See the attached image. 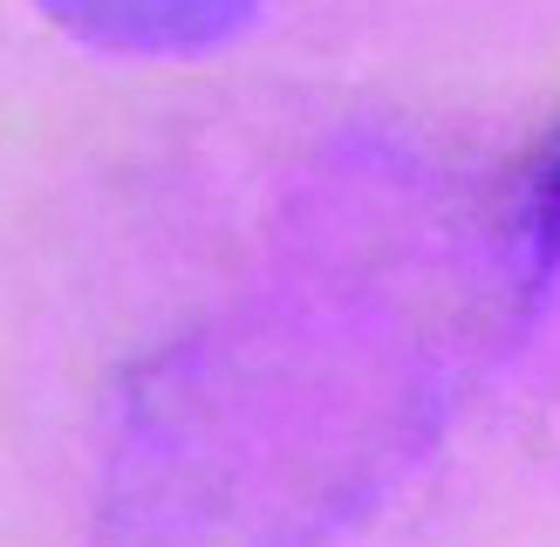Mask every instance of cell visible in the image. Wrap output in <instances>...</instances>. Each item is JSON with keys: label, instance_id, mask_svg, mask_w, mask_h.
Here are the masks:
<instances>
[{"label": "cell", "instance_id": "2", "mask_svg": "<svg viewBox=\"0 0 560 547\" xmlns=\"http://www.w3.org/2000/svg\"><path fill=\"white\" fill-rule=\"evenodd\" d=\"M526 219H534L540 254H553L560 246V124L547 137V151L534 158V172H526Z\"/></svg>", "mask_w": 560, "mask_h": 547}, {"label": "cell", "instance_id": "1", "mask_svg": "<svg viewBox=\"0 0 560 547\" xmlns=\"http://www.w3.org/2000/svg\"><path fill=\"white\" fill-rule=\"evenodd\" d=\"M75 42L109 55H206L233 42L260 0H35Z\"/></svg>", "mask_w": 560, "mask_h": 547}]
</instances>
